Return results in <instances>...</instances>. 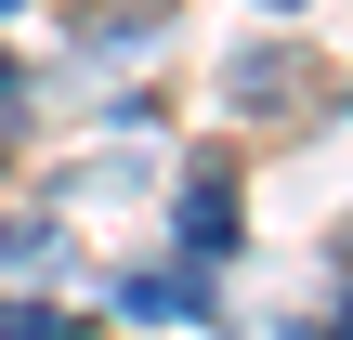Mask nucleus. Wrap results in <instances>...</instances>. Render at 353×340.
Returning <instances> with one entry per match:
<instances>
[{
    "instance_id": "obj_8",
    "label": "nucleus",
    "mask_w": 353,
    "mask_h": 340,
    "mask_svg": "<svg viewBox=\"0 0 353 340\" xmlns=\"http://www.w3.org/2000/svg\"><path fill=\"white\" fill-rule=\"evenodd\" d=\"M0 13H13V0H0Z\"/></svg>"
},
{
    "instance_id": "obj_1",
    "label": "nucleus",
    "mask_w": 353,
    "mask_h": 340,
    "mask_svg": "<svg viewBox=\"0 0 353 340\" xmlns=\"http://www.w3.org/2000/svg\"><path fill=\"white\" fill-rule=\"evenodd\" d=\"M223 105H236V118H262V131H288L301 105H327V66H314V52H288V39H249V52L223 66Z\"/></svg>"
},
{
    "instance_id": "obj_6",
    "label": "nucleus",
    "mask_w": 353,
    "mask_h": 340,
    "mask_svg": "<svg viewBox=\"0 0 353 340\" xmlns=\"http://www.w3.org/2000/svg\"><path fill=\"white\" fill-rule=\"evenodd\" d=\"M13 92H26V79H13V52H0V144H13Z\"/></svg>"
},
{
    "instance_id": "obj_3",
    "label": "nucleus",
    "mask_w": 353,
    "mask_h": 340,
    "mask_svg": "<svg viewBox=\"0 0 353 340\" xmlns=\"http://www.w3.org/2000/svg\"><path fill=\"white\" fill-rule=\"evenodd\" d=\"M118 314H210V275H131Z\"/></svg>"
},
{
    "instance_id": "obj_4",
    "label": "nucleus",
    "mask_w": 353,
    "mask_h": 340,
    "mask_svg": "<svg viewBox=\"0 0 353 340\" xmlns=\"http://www.w3.org/2000/svg\"><path fill=\"white\" fill-rule=\"evenodd\" d=\"M0 340H79L65 301H0Z\"/></svg>"
},
{
    "instance_id": "obj_7",
    "label": "nucleus",
    "mask_w": 353,
    "mask_h": 340,
    "mask_svg": "<svg viewBox=\"0 0 353 340\" xmlns=\"http://www.w3.org/2000/svg\"><path fill=\"white\" fill-rule=\"evenodd\" d=\"M262 13H288V0H262Z\"/></svg>"
},
{
    "instance_id": "obj_2",
    "label": "nucleus",
    "mask_w": 353,
    "mask_h": 340,
    "mask_svg": "<svg viewBox=\"0 0 353 340\" xmlns=\"http://www.w3.org/2000/svg\"><path fill=\"white\" fill-rule=\"evenodd\" d=\"M223 249H236V170L196 157L183 170V262H223Z\"/></svg>"
},
{
    "instance_id": "obj_5",
    "label": "nucleus",
    "mask_w": 353,
    "mask_h": 340,
    "mask_svg": "<svg viewBox=\"0 0 353 340\" xmlns=\"http://www.w3.org/2000/svg\"><path fill=\"white\" fill-rule=\"evenodd\" d=\"M0 262H13V275L52 262V223H39V210H0Z\"/></svg>"
}]
</instances>
